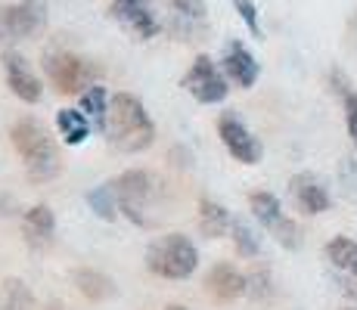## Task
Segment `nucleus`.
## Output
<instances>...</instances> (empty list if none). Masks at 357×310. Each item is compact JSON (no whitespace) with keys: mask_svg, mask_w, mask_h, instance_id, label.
Instances as JSON below:
<instances>
[{"mask_svg":"<svg viewBox=\"0 0 357 310\" xmlns=\"http://www.w3.org/2000/svg\"><path fill=\"white\" fill-rule=\"evenodd\" d=\"M106 134L109 146L119 153L137 155L143 149H149L155 143V124L149 118L146 106L130 93H115L109 100V112H106Z\"/></svg>","mask_w":357,"mask_h":310,"instance_id":"obj_1","label":"nucleus"},{"mask_svg":"<svg viewBox=\"0 0 357 310\" xmlns=\"http://www.w3.org/2000/svg\"><path fill=\"white\" fill-rule=\"evenodd\" d=\"M10 140L34 183H50L59 174V149L44 124L34 118H19L10 127Z\"/></svg>","mask_w":357,"mask_h":310,"instance_id":"obj_2","label":"nucleus"},{"mask_svg":"<svg viewBox=\"0 0 357 310\" xmlns=\"http://www.w3.org/2000/svg\"><path fill=\"white\" fill-rule=\"evenodd\" d=\"M121 217L137 226H155V208L162 199V183L149 171H125L112 180Z\"/></svg>","mask_w":357,"mask_h":310,"instance_id":"obj_3","label":"nucleus"},{"mask_svg":"<svg viewBox=\"0 0 357 310\" xmlns=\"http://www.w3.org/2000/svg\"><path fill=\"white\" fill-rule=\"evenodd\" d=\"M146 267L149 273L162 279H187L199 267V251L183 233H171V236H162L149 245Z\"/></svg>","mask_w":357,"mask_h":310,"instance_id":"obj_4","label":"nucleus"},{"mask_svg":"<svg viewBox=\"0 0 357 310\" xmlns=\"http://www.w3.org/2000/svg\"><path fill=\"white\" fill-rule=\"evenodd\" d=\"M44 72L59 93H84V87H93V65L68 50L47 53Z\"/></svg>","mask_w":357,"mask_h":310,"instance_id":"obj_5","label":"nucleus"},{"mask_svg":"<svg viewBox=\"0 0 357 310\" xmlns=\"http://www.w3.org/2000/svg\"><path fill=\"white\" fill-rule=\"evenodd\" d=\"M183 87H187V93L202 102V106H215V102L227 100V81H224V75L218 72L215 59L205 56V53H199L193 59V65L187 68Z\"/></svg>","mask_w":357,"mask_h":310,"instance_id":"obj_6","label":"nucleus"},{"mask_svg":"<svg viewBox=\"0 0 357 310\" xmlns=\"http://www.w3.org/2000/svg\"><path fill=\"white\" fill-rule=\"evenodd\" d=\"M249 208L255 220L264 230L273 233V239H277L283 248H298V226L292 224L289 217L283 215V208H280V199L273 196V192H252L249 199Z\"/></svg>","mask_w":357,"mask_h":310,"instance_id":"obj_7","label":"nucleus"},{"mask_svg":"<svg viewBox=\"0 0 357 310\" xmlns=\"http://www.w3.org/2000/svg\"><path fill=\"white\" fill-rule=\"evenodd\" d=\"M47 22V13L40 0H22L0 10V40H22L31 38Z\"/></svg>","mask_w":357,"mask_h":310,"instance_id":"obj_8","label":"nucleus"},{"mask_svg":"<svg viewBox=\"0 0 357 310\" xmlns=\"http://www.w3.org/2000/svg\"><path fill=\"white\" fill-rule=\"evenodd\" d=\"M218 137L227 146V153L243 164H258L261 155H264V146L258 143V137H252V130L245 127L236 115H224L218 121Z\"/></svg>","mask_w":357,"mask_h":310,"instance_id":"obj_9","label":"nucleus"},{"mask_svg":"<svg viewBox=\"0 0 357 310\" xmlns=\"http://www.w3.org/2000/svg\"><path fill=\"white\" fill-rule=\"evenodd\" d=\"M3 72H6V84H10V91L19 96L22 102H40V93H44V87H40L38 75L31 72L29 59L19 56L16 50H6L3 53Z\"/></svg>","mask_w":357,"mask_h":310,"instance_id":"obj_10","label":"nucleus"},{"mask_svg":"<svg viewBox=\"0 0 357 310\" xmlns=\"http://www.w3.org/2000/svg\"><path fill=\"white\" fill-rule=\"evenodd\" d=\"M112 19L121 22L130 34L140 40H149L159 34V19L149 13L146 0H112Z\"/></svg>","mask_w":357,"mask_h":310,"instance_id":"obj_11","label":"nucleus"},{"mask_svg":"<svg viewBox=\"0 0 357 310\" xmlns=\"http://www.w3.org/2000/svg\"><path fill=\"white\" fill-rule=\"evenodd\" d=\"M289 192H292V199L298 202V208L305 211V215H324V211H329V205H333L329 189L311 174V171L295 174L289 180Z\"/></svg>","mask_w":357,"mask_h":310,"instance_id":"obj_12","label":"nucleus"},{"mask_svg":"<svg viewBox=\"0 0 357 310\" xmlns=\"http://www.w3.org/2000/svg\"><path fill=\"white\" fill-rule=\"evenodd\" d=\"M224 72H227V78H230L236 87L249 91V87H255L261 68H258L255 56L249 53V47H243L239 40H230V44H227V53H224Z\"/></svg>","mask_w":357,"mask_h":310,"instance_id":"obj_13","label":"nucleus"},{"mask_svg":"<svg viewBox=\"0 0 357 310\" xmlns=\"http://www.w3.org/2000/svg\"><path fill=\"white\" fill-rule=\"evenodd\" d=\"M205 288H208L211 298L218 301H233L239 298V295L249 292V279L243 277V273L236 270V267L230 264H215L208 270V277H205Z\"/></svg>","mask_w":357,"mask_h":310,"instance_id":"obj_14","label":"nucleus"},{"mask_svg":"<svg viewBox=\"0 0 357 310\" xmlns=\"http://www.w3.org/2000/svg\"><path fill=\"white\" fill-rule=\"evenodd\" d=\"M22 233H25V242L31 248H47L56 236V217L47 205H34L22 215Z\"/></svg>","mask_w":357,"mask_h":310,"instance_id":"obj_15","label":"nucleus"},{"mask_svg":"<svg viewBox=\"0 0 357 310\" xmlns=\"http://www.w3.org/2000/svg\"><path fill=\"white\" fill-rule=\"evenodd\" d=\"M56 130H59V137H63V143H68V146H81V143L91 137L93 124L81 109H59Z\"/></svg>","mask_w":357,"mask_h":310,"instance_id":"obj_16","label":"nucleus"},{"mask_svg":"<svg viewBox=\"0 0 357 310\" xmlns=\"http://www.w3.org/2000/svg\"><path fill=\"white\" fill-rule=\"evenodd\" d=\"M326 258L339 273L351 277V286H354V295H357V242L354 239L335 236L333 242L326 245Z\"/></svg>","mask_w":357,"mask_h":310,"instance_id":"obj_17","label":"nucleus"},{"mask_svg":"<svg viewBox=\"0 0 357 310\" xmlns=\"http://www.w3.org/2000/svg\"><path fill=\"white\" fill-rule=\"evenodd\" d=\"M199 226H202L205 236L215 239V236H224V233H230L233 217H230V211L224 208V205L211 202V199H202V202H199Z\"/></svg>","mask_w":357,"mask_h":310,"instance_id":"obj_18","label":"nucleus"},{"mask_svg":"<svg viewBox=\"0 0 357 310\" xmlns=\"http://www.w3.org/2000/svg\"><path fill=\"white\" fill-rule=\"evenodd\" d=\"M75 286H78V292L91 301H106L119 292V286L100 270H78L75 273Z\"/></svg>","mask_w":357,"mask_h":310,"instance_id":"obj_19","label":"nucleus"},{"mask_svg":"<svg viewBox=\"0 0 357 310\" xmlns=\"http://www.w3.org/2000/svg\"><path fill=\"white\" fill-rule=\"evenodd\" d=\"M78 109L91 118V124L97 130L106 127V112H109V96L106 91H102L100 84H93V87H87L84 93H81V102H78Z\"/></svg>","mask_w":357,"mask_h":310,"instance_id":"obj_20","label":"nucleus"},{"mask_svg":"<svg viewBox=\"0 0 357 310\" xmlns=\"http://www.w3.org/2000/svg\"><path fill=\"white\" fill-rule=\"evenodd\" d=\"M0 310H38L34 307V295L29 292L22 279H6L0 286Z\"/></svg>","mask_w":357,"mask_h":310,"instance_id":"obj_21","label":"nucleus"},{"mask_svg":"<svg viewBox=\"0 0 357 310\" xmlns=\"http://www.w3.org/2000/svg\"><path fill=\"white\" fill-rule=\"evenodd\" d=\"M87 205H91V211L102 220H119V215H121L119 199H115V189H112V180L87 192Z\"/></svg>","mask_w":357,"mask_h":310,"instance_id":"obj_22","label":"nucleus"},{"mask_svg":"<svg viewBox=\"0 0 357 310\" xmlns=\"http://www.w3.org/2000/svg\"><path fill=\"white\" fill-rule=\"evenodd\" d=\"M230 233H233V245H236V251L243 254V258H258L261 242H258L255 233H252L249 224H243V220H233Z\"/></svg>","mask_w":357,"mask_h":310,"instance_id":"obj_23","label":"nucleus"},{"mask_svg":"<svg viewBox=\"0 0 357 310\" xmlns=\"http://www.w3.org/2000/svg\"><path fill=\"white\" fill-rule=\"evenodd\" d=\"M174 13L181 19H190V22H202L205 19V0H171Z\"/></svg>","mask_w":357,"mask_h":310,"instance_id":"obj_24","label":"nucleus"},{"mask_svg":"<svg viewBox=\"0 0 357 310\" xmlns=\"http://www.w3.org/2000/svg\"><path fill=\"white\" fill-rule=\"evenodd\" d=\"M233 6H236L239 19H243L245 25H249V31L255 34V38H261V22H258V10L252 0H233Z\"/></svg>","mask_w":357,"mask_h":310,"instance_id":"obj_25","label":"nucleus"},{"mask_svg":"<svg viewBox=\"0 0 357 310\" xmlns=\"http://www.w3.org/2000/svg\"><path fill=\"white\" fill-rule=\"evenodd\" d=\"M345 121H348V134H351L357 146V93H345Z\"/></svg>","mask_w":357,"mask_h":310,"instance_id":"obj_26","label":"nucleus"},{"mask_svg":"<svg viewBox=\"0 0 357 310\" xmlns=\"http://www.w3.org/2000/svg\"><path fill=\"white\" fill-rule=\"evenodd\" d=\"M165 310H187V307H181V304H168Z\"/></svg>","mask_w":357,"mask_h":310,"instance_id":"obj_27","label":"nucleus"},{"mask_svg":"<svg viewBox=\"0 0 357 310\" xmlns=\"http://www.w3.org/2000/svg\"><path fill=\"white\" fill-rule=\"evenodd\" d=\"M50 310H63V307H59V304H53V307H50Z\"/></svg>","mask_w":357,"mask_h":310,"instance_id":"obj_28","label":"nucleus"},{"mask_svg":"<svg viewBox=\"0 0 357 310\" xmlns=\"http://www.w3.org/2000/svg\"><path fill=\"white\" fill-rule=\"evenodd\" d=\"M348 310H357V307H348Z\"/></svg>","mask_w":357,"mask_h":310,"instance_id":"obj_29","label":"nucleus"}]
</instances>
